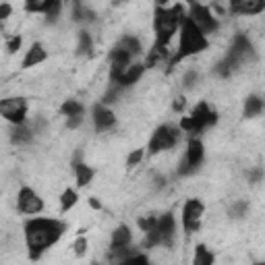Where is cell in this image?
<instances>
[{"instance_id":"cell-28","label":"cell","mask_w":265,"mask_h":265,"mask_svg":"<svg viewBox=\"0 0 265 265\" xmlns=\"http://www.w3.org/2000/svg\"><path fill=\"white\" fill-rule=\"evenodd\" d=\"M77 52H79V54H89V52H91V37H89L87 31H81V33H79Z\"/></svg>"},{"instance_id":"cell-36","label":"cell","mask_w":265,"mask_h":265,"mask_svg":"<svg viewBox=\"0 0 265 265\" xmlns=\"http://www.w3.org/2000/svg\"><path fill=\"white\" fill-rule=\"evenodd\" d=\"M11 13H13V7L11 5H0V21H5L7 17H11Z\"/></svg>"},{"instance_id":"cell-31","label":"cell","mask_w":265,"mask_h":265,"mask_svg":"<svg viewBox=\"0 0 265 265\" xmlns=\"http://www.w3.org/2000/svg\"><path fill=\"white\" fill-rule=\"evenodd\" d=\"M123 87L121 85H116V83H112V87H110V91L104 95V102L106 104H110V102H116V98H118V91H121Z\"/></svg>"},{"instance_id":"cell-39","label":"cell","mask_w":265,"mask_h":265,"mask_svg":"<svg viewBox=\"0 0 265 265\" xmlns=\"http://www.w3.org/2000/svg\"><path fill=\"white\" fill-rule=\"evenodd\" d=\"M164 5H168V0H158V7H164Z\"/></svg>"},{"instance_id":"cell-41","label":"cell","mask_w":265,"mask_h":265,"mask_svg":"<svg viewBox=\"0 0 265 265\" xmlns=\"http://www.w3.org/2000/svg\"><path fill=\"white\" fill-rule=\"evenodd\" d=\"M114 3H123V0H114Z\"/></svg>"},{"instance_id":"cell-2","label":"cell","mask_w":265,"mask_h":265,"mask_svg":"<svg viewBox=\"0 0 265 265\" xmlns=\"http://www.w3.org/2000/svg\"><path fill=\"white\" fill-rule=\"evenodd\" d=\"M184 19V7L174 5V7H156L154 11V31H156V44L151 48V54L160 58H166V48L172 40V35L180 27Z\"/></svg>"},{"instance_id":"cell-8","label":"cell","mask_w":265,"mask_h":265,"mask_svg":"<svg viewBox=\"0 0 265 265\" xmlns=\"http://www.w3.org/2000/svg\"><path fill=\"white\" fill-rule=\"evenodd\" d=\"M203 211H205V205L199 201V199H188L182 207V226L184 230L191 234V232H197L201 228V218H203Z\"/></svg>"},{"instance_id":"cell-10","label":"cell","mask_w":265,"mask_h":265,"mask_svg":"<svg viewBox=\"0 0 265 265\" xmlns=\"http://www.w3.org/2000/svg\"><path fill=\"white\" fill-rule=\"evenodd\" d=\"M17 205H19V209L23 211V213H40L42 209H44V201H42V197L37 195L33 188H29V186H23L21 191H19V195H17Z\"/></svg>"},{"instance_id":"cell-15","label":"cell","mask_w":265,"mask_h":265,"mask_svg":"<svg viewBox=\"0 0 265 265\" xmlns=\"http://www.w3.org/2000/svg\"><path fill=\"white\" fill-rule=\"evenodd\" d=\"M143 73H145V64H133V66L129 64L112 83H116V85H121V87H131L133 83H137V81L141 79Z\"/></svg>"},{"instance_id":"cell-9","label":"cell","mask_w":265,"mask_h":265,"mask_svg":"<svg viewBox=\"0 0 265 265\" xmlns=\"http://www.w3.org/2000/svg\"><path fill=\"white\" fill-rule=\"evenodd\" d=\"M188 19H191L197 27H199V31L203 33V35H209V33H213L215 29H218V19L213 17V13L207 9V7H203V5H191V13H188Z\"/></svg>"},{"instance_id":"cell-1","label":"cell","mask_w":265,"mask_h":265,"mask_svg":"<svg viewBox=\"0 0 265 265\" xmlns=\"http://www.w3.org/2000/svg\"><path fill=\"white\" fill-rule=\"evenodd\" d=\"M64 232H66V224L60 220L33 218L25 222V243H27L29 255L37 259L46 249L56 245Z\"/></svg>"},{"instance_id":"cell-22","label":"cell","mask_w":265,"mask_h":265,"mask_svg":"<svg viewBox=\"0 0 265 265\" xmlns=\"http://www.w3.org/2000/svg\"><path fill=\"white\" fill-rule=\"evenodd\" d=\"M116 48H121V50L129 52L131 56L141 52V44H139V40H137V37H133V35H127V37H123V40L116 44Z\"/></svg>"},{"instance_id":"cell-12","label":"cell","mask_w":265,"mask_h":265,"mask_svg":"<svg viewBox=\"0 0 265 265\" xmlns=\"http://www.w3.org/2000/svg\"><path fill=\"white\" fill-rule=\"evenodd\" d=\"M131 54L129 52H125V50H121V48H116L114 46V50H112V54H110V79L114 81L118 75L131 64Z\"/></svg>"},{"instance_id":"cell-38","label":"cell","mask_w":265,"mask_h":265,"mask_svg":"<svg viewBox=\"0 0 265 265\" xmlns=\"http://www.w3.org/2000/svg\"><path fill=\"white\" fill-rule=\"evenodd\" d=\"M89 205H91L93 209H100V207H102V203H100L95 197H89Z\"/></svg>"},{"instance_id":"cell-20","label":"cell","mask_w":265,"mask_h":265,"mask_svg":"<svg viewBox=\"0 0 265 265\" xmlns=\"http://www.w3.org/2000/svg\"><path fill=\"white\" fill-rule=\"evenodd\" d=\"M60 112H62V114L68 118V116L83 114L85 108H83V104H81V102H77V100H66V102L60 106Z\"/></svg>"},{"instance_id":"cell-21","label":"cell","mask_w":265,"mask_h":265,"mask_svg":"<svg viewBox=\"0 0 265 265\" xmlns=\"http://www.w3.org/2000/svg\"><path fill=\"white\" fill-rule=\"evenodd\" d=\"M261 110H263V102H261V98L251 95V98L247 100V104H245V116H247V118L259 116V114H261Z\"/></svg>"},{"instance_id":"cell-3","label":"cell","mask_w":265,"mask_h":265,"mask_svg":"<svg viewBox=\"0 0 265 265\" xmlns=\"http://www.w3.org/2000/svg\"><path fill=\"white\" fill-rule=\"evenodd\" d=\"M209 42H207V35H203L199 31V27L188 19L184 17L182 23H180V42H178V50L174 54V58L170 60V64H176L188 56H193V54H199L203 50H207Z\"/></svg>"},{"instance_id":"cell-33","label":"cell","mask_w":265,"mask_h":265,"mask_svg":"<svg viewBox=\"0 0 265 265\" xmlns=\"http://www.w3.org/2000/svg\"><path fill=\"white\" fill-rule=\"evenodd\" d=\"M21 35H15V37H11V42H9V46H7V52L9 54H15L19 48H21Z\"/></svg>"},{"instance_id":"cell-17","label":"cell","mask_w":265,"mask_h":265,"mask_svg":"<svg viewBox=\"0 0 265 265\" xmlns=\"http://www.w3.org/2000/svg\"><path fill=\"white\" fill-rule=\"evenodd\" d=\"M48 58V52L44 50V46L42 44H33L31 48H29V52L25 54V58H23V68H31V66H35V64H40V62H44Z\"/></svg>"},{"instance_id":"cell-32","label":"cell","mask_w":265,"mask_h":265,"mask_svg":"<svg viewBox=\"0 0 265 265\" xmlns=\"http://www.w3.org/2000/svg\"><path fill=\"white\" fill-rule=\"evenodd\" d=\"M143 160V149H135L133 154L127 158V166H137Z\"/></svg>"},{"instance_id":"cell-19","label":"cell","mask_w":265,"mask_h":265,"mask_svg":"<svg viewBox=\"0 0 265 265\" xmlns=\"http://www.w3.org/2000/svg\"><path fill=\"white\" fill-rule=\"evenodd\" d=\"M75 174H77V184L79 186H87L91 182L95 170L89 168V166H85V164H81V162H77V164H75Z\"/></svg>"},{"instance_id":"cell-26","label":"cell","mask_w":265,"mask_h":265,"mask_svg":"<svg viewBox=\"0 0 265 265\" xmlns=\"http://www.w3.org/2000/svg\"><path fill=\"white\" fill-rule=\"evenodd\" d=\"M60 9H62V0H50V5H48L46 11H44L46 19H48L50 23H54V21L58 19V15H60Z\"/></svg>"},{"instance_id":"cell-24","label":"cell","mask_w":265,"mask_h":265,"mask_svg":"<svg viewBox=\"0 0 265 265\" xmlns=\"http://www.w3.org/2000/svg\"><path fill=\"white\" fill-rule=\"evenodd\" d=\"M193 263H195V265H209V263H213V255L207 251V247H205V245H199V247L195 249Z\"/></svg>"},{"instance_id":"cell-16","label":"cell","mask_w":265,"mask_h":265,"mask_svg":"<svg viewBox=\"0 0 265 265\" xmlns=\"http://www.w3.org/2000/svg\"><path fill=\"white\" fill-rule=\"evenodd\" d=\"M116 123V116H114V112L104 108V106H95L93 108V125L98 131H108L112 129Z\"/></svg>"},{"instance_id":"cell-13","label":"cell","mask_w":265,"mask_h":265,"mask_svg":"<svg viewBox=\"0 0 265 265\" xmlns=\"http://www.w3.org/2000/svg\"><path fill=\"white\" fill-rule=\"evenodd\" d=\"M251 54H253L251 42L247 40L245 35H236L234 42H232V48H230V52H228V58H230L234 64H238V62H243L245 58H249Z\"/></svg>"},{"instance_id":"cell-18","label":"cell","mask_w":265,"mask_h":265,"mask_svg":"<svg viewBox=\"0 0 265 265\" xmlns=\"http://www.w3.org/2000/svg\"><path fill=\"white\" fill-rule=\"evenodd\" d=\"M129 245H131V230H129V226H118V228L112 232L110 249H121V247H129Z\"/></svg>"},{"instance_id":"cell-34","label":"cell","mask_w":265,"mask_h":265,"mask_svg":"<svg viewBox=\"0 0 265 265\" xmlns=\"http://www.w3.org/2000/svg\"><path fill=\"white\" fill-rule=\"evenodd\" d=\"M197 79H199V75H197L195 70H188V73L184 75V85H186V87H193Z\"/></svg>"},{"instance_id":"cell-7","label":"cell","mask_w":265,"mask_h":265,"mask_svg":"<svg viewBox=\"0 0 265 265\" xmlns=\"http://www.w3.org/2000/svg\"><path fill=\"white\" fill-rule=\"evenodd\" d=\"M203 156H205V147H203V143H201L199 139H195V137H193L191 141H188L186 156H184V162H180L178 172H180L182 176H186V174H193V172L201 166Z\"/></svg>"},{"instance_id":"cell-6","label":"cell","mask_w":265,"mask_h":265,"mask_svg":"<svg viewBox=\"0 0 265 265\" xmlns=\"http://www.w3.org/2000/svg\"><path fill=\"white\" fill-rule=\"evenodd\" d=\"M0 116H5L13 125H23L25 116H27V102L23 98L0 100Z\"/></svg>"},{"instance_id":"cell-29","label":"cell","mask_w":265,"mask_h":265,"mask_svg":"<svg viewBox=\"0 0 265 265\" xmlns=\"http://www.w3.org/2000/svg\"><path fill=\"white\" fill-rule=\"evenodd\" d=\"M156 222H158V218H154V215H147V218H141L137 224H139V228H141L143 232H149V230L156 226Z\"/></svg>"},{"instance_id":"cell-23","label":"cell","mask_w":265,"mask_h":265,"mask_svg":"<svg viewBox=\"0 0 265 265\" xmlns=\"http://www.w3.org/2000/svg\"><path fill=\"white\" fill-rule=\"evenodd\" d=\"M31 137H33V133L25 127V123H23V125H15L13 133H11L13 143H29V141H31Z\"/></svg>"},{"instance_id":"cell-5","label":"cell","mask_w":265,"mask_h":265,"mask_svg":"<svg viewBox=\"0 0 265 265\" xmlns=\"http://www.w3.org/2000/svg\"><path fill=\"white\" fill-rule=\"evenodd\" d=\"M180 139V131L172 125H162L156 129V133L151 135L149 139V154H160V151H166V149H172Z\"/></svg>"},{"instance_id":"cell-11","label":"cell","mask_w":265,"mask_h":265,"mask_svg":"<svg viewBox=\"0 0 265 265\" xmlns=\"http://www.w3.org/2000/svg\"><path fill=\"white\" fill-rule=\"evenodd\" d=\"M191 121H193V125H195V133H201L205 127H211V125L218 123V114L209 110V106H207L205 102H201V104H197V108L193 110Z\"/></svg>"},{"instance_id":"cell-37","label":"cell","mask_w":265,"mask_h":265,"mask_svg":"<svg viewBox=\"0 0 265 265\" xmlns=\"http://www.w3.org/2000/svg\"><path fill=\"white\" fill-rule=\"evenodd\" d=\"M184 106H186V100H184V98H176L172 108H174V112H182V110H184Z\"/></svg>"},{"instance_id":"cell-42","label":"cell","mask_w":265,"mask_h":265,"mask_svg":"<svg viewBox=\"0 0 265 265\" xmlns=\"http://www.w3.org/2000/svg\"><path fill=\"white\" fill-rule=\"evenodd\" d=\"M62 3H64V0H62Z\"/></svg>"},{"instance_id":"cell-4","label":"cell","mask_w":265,"mask_h":265,"mask_svg":"<svg viewBox=\"0 0 265 265\" xmlns=\"http://www.w3.org/2000/svg\"><path fill=\"white\" fill-rule=\"evenodd\" d=\"M174 234H176V222H174V215L168 211V213H164L162 218H158L156 226L147 232L145 247H147V249H154V247H158V245H162V247H172V245H174Z\"/></svg>"},{"instance_id":"cell-14","label":"cell","mask_w":265,"mask_h":265,"mask_svg":"<svg viewBox=\"0 0 265 265\" xmlns=\"http://www.w3.org/2000/svg\"><path fill=\"white\" fill-rule=\"evenodd\" d=\"M230 9L238 15H259L265 9V0H230Z\"/></svg>"},{"instance_id":"cell-30","label":"cell","mask_w":265,"mask_h":265,"mask_svg":"<svg viewBox=\"0 0 265 265\" xmlns=\"http://www.w3.org/2000/svg\"><path fill=\"white\" fill-rule=\"evenodd\" d=\"M73 249H75V255H77V257L85 255V251H87V238H85V236H79L77 240H75Z\"/></svg>"},{"instance_id":"cell-40","label":"cell","mask_w":265,"mask_h":265,"mask_svg":"<svg viewBox=\"0 0 265 265\" xmlns=\"http://www.w3.org/2000/svg\"><path fill=\"white\" fill-rule=\"evenodd\" d=\"M186 3H188V5H195V3H197V0H186Z\"/></svg>"},{"instance_id":"cell-25","label":"cell","mask_w":265,"mask_h":265,"mask_svg":"<svg viewBox=\"0 0 265 265\" xmlns=\"http://www.w3.org/2000/svg\"><path fill=\"white\" fill-rule=\"evenodd\" d=\"M77 199H79L77 193H75L73 188H66V191L60 195V209H62V211H68L75 203H77Z\"/></svg>"},{"instance_id":"cell-35","label":"cell","mask_w":265,"mask_h":265,"mask_svg":"<svg viewBox=\"0 0 265 265\" xmlns=\"http://www.w3.org/2000/svg\"><path fill=\"white\" fill-rule=\"evenodd\" d=\"M81 123H83V114H77V116H68V118H66V127H68V129H77Z\"/></svg>"},{"instance_id":"cell-27","label":"cell","mask_w":265,"mask_h":265,"mask_svg":"<svg viewBox=\"0 0 265 265\" xmlns=\"http://www.w3.org/2000/svg\"><path fill=\"white\" fill-rule=\"evenodd\" d=\"M50 0H25V11L27 13H44Z\"/></svg>"}]
</instances>
